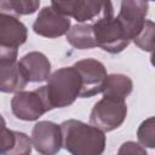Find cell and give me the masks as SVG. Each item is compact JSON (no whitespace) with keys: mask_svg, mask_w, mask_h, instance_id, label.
<instances>
[{"mask_svg":"<svg viewBox=\"0 0 155 155\" xmlns=\"http://www.w3.org/2000/svg\"><path fill=\"white\" fill-rule=\"evenodd\" d=\"M62 148L70 155H102L105 149V134L99 128L80 120L69 119L61 125Z\"/></svg>","mask_w":155,"mask_h":155,"instance_id":"cell-1","label":"cell"},{"mask_svg":"<svg viewBox=\"0 0 155 155\" xmlns=\"http://www.w3.org/2000/svg\"><path fill=\"white\" fill-rule=\"evenodd\" d=\"M44 90L51 110L65 108L71 105L80 96L81 78L73 65L63 67L50 75Z\"/></svg>","mask_w":155,"mask_h":155,"instance_id":"cell-2","label":"cell"},{"mask_svg":"<svg viewBox=\"0 0 155 155\" xmlns=\"http://www.w3.org/2000/svg\"><path fill=\"white\" fill-rule=\"evenodd\" d=\"M92 28L97 46L109 53H120L131 42L114 16V8L110 1H105L103 11L92 24Z\"/></svg>","mask_w":155,"mask_h":155,"instance_id":"cell-3","label":"cell"},{"mask_svg":"<svg viewBox=\"0 0 155 155\" xmlns=\"http://www.w3.org/2000/svg\"><path fill=\"white\" fill-rule=\"evenodd\" d=\"M127 116V104L124 99L103 97L91 110L90 124L103 132H110L120 127Z\"/></svg>","mask_w":155,"mask_h":155,"instance_id":"cell-4","label":"cell"},{"mask_svg":"<svg viewBox=\"0 0 155 155\" xmlns=\"http://www.w3.org/2000/svg\"><path fill=\"white\" fill-rule=\"evenodd\" d=\"M13 115L23 121H35L51 108L46 101L44 86L34 91H21L15 93L11 99Z\"/></svg>","mask_w":155,"mask_h":155,"instance_id":"cell-5","label":"cell"},{"mask_svg":"<svg viewBox=\"0 0 155 155\" xmlns=\"http://www.w3.org/2000/svg\"><path fill=\"white\" fill-rule=\"evenodd\" d=\"M73 67L81 78V91L79 97L90 98L103 91L108 74L102 62L94 58H85L74 63Z\"/></svg>","mask_w":155,"mask_h":155,"instance_id":"cell-6","label":"cell"},{"mask_svg":"<svg viewBox=\"0 0 155 155\" xmlns=\"http://www.w3.org/2000/svg\"><path fill=\"white\" fill-rule=\"evenodd\" d=\"M149 4L140 0H125L120 4L116 19L124 28L130 41H133L144 27Z\"/></svg>","mask_w":155,"mask_h":155,"instance_id":"cell-7","label":"cell"},{"mask_svg":"<svg viewBox=\"0 0 155 155\" xmlns=\"http://www.w3.org/2000/svg\"><path fill=\"white\" fill-rule=\"evenodd\" d=\"M31 145L40 155H57L62 149L61 126L52 121H39L31 131Z\"/></svg>","mask_w":155,"mask_h":155,"instance_id":"cell-8","label":"cell"},{"mask_svg":"<svg viewBox=\"0 0 155 155\" xmlns=\"http://www.w3.org/2000/svg\"><path fill=\"white\" fill-rule=\"evenodd\" d=\"M70 28L71 22L69 17L61 15L53 10L51 5L42 7L33 23V30L35 34L50 39L67 35Z\"/></svg>","mask_w":155,"mask_h":155,"instance_id":"cell-9","label":"cell"},{"mask_svg":"<svg viewBox=\"0 0 155 155\" xmlns=\"http://www.w3.org/2000/svg\"><path fill=\"white\" fill-rule=\"evenodd\" d=\"M105 1L92 0H75V1H52L51 7L63 16L73 17L79 23L87 21H96L103 8Z\"/></svg>","mask_w":155,"mask_h":155,"instance_id":"cell-10","label":"cell"},{"mask_svg":"<svg viewBox=\"0 0 155 155\" xmlns=\"http://www.w3.org/2000/svg\"><path fill=\"white\" fill-rule=\"evenodd\" d=\"M31 147L29 136L7 128L5 119L0 114V155H30Z\"/></svg>","mask_w":155,"mask_h":155,"instance_id":"cell-11","label":"cell"},{"mask_svg":"<svg viewBox=\"0 0 155 155\" xmlns=\"http://www.w3.org/2000/svg\"><path fill=\"white\" fill-rule=\"evenodd\" d=\"M28 39V29L18 17L0 13V47L18 50Z\"/></svg>","mask_w":155,"mask_h":155,"instance_id":"cell-12","label":"cell"},{"mask_svg":"<svg viewBox=\"0 0 155 155\" xmlns=\"http://www.w3.org/2000/svg\"><path fill=\"white\" fill-rule=\"evenodd\" d=\"M18 63L28 82L47 81L51 75V63L42 52H29L24 54Z\"/></svg>","mask_w":155,"mask_h":155,"instance_id":"cell-13","label":"cell"},{"mask_svg":"<svg viewBox=\"0 0 155 155\" xmlns=\"http://www.w3.org/2000/svg\"><path fill=\"white\" fill-rule=\"evenodd\" d=\"M27 84L17 61H0V92L17 93L23 91Z\"/></svg>","mask_w":155,"mask_h":155,"instance_id":"cell-14","label":"cell"},{"mask_svg":"<svg viewBox=\"0 0 155 155\" xmlns=\"http://www.w3.org/2000/svg\"><path fill=\"white\" fill-rule=\"evenodd\" d=\"M133 90V82L130 76L125 74H110L103 86V97H111L116 99H126Z\"/></svg>","mask_w":155,"mask_h":155,"instance_id":"cell-15","label":"cell"},{"mask_svg":"<svg viewBox=\"0 0 155 155\" xmlns=\"http://www.w3.org/2000/svg\"><path fill=\"white\" fill-rule=\"evenodd\" d=\"M67 41L78 50H90L97 47L92 24L78 23L67 33Z\"/></svg>","mask_w":155,"mask_h":155,"instance_id":"cell-16","label":"cell"},{"mask_svg":"<svg viewBox=\"0 0 155 155\" xmlns=\"http://www.w3.org/2000/svg\"><path fill=\"white\" fill-rule=\"evenodd\" d=\"M38 0H0V13L17 16L33 15L39 10Z\"/></svg>","mask_w":155,"mask_h":155,"instance_id":"cell-17","label":"cell"},{"mask_svg":"<svg viewBox=\"0 0 155 155\" xmlns=\"http://www.w3.org/2000/svg\"><path fill=\"white\" fill-rule=\"evenodd\" d=\"M137 138L139 144L143 148H155V119L154 116L148 117L144 120L138 130H137Z\"/></svg>","mask_w":155,"mask_h":155,"instance_id":"cell-18","label":"cell"},{"mask_svg":"<svg viewBox=\"0 0 155 155\" xmlns=\"http://www.w3.org/2000/svg\"><path fill=\"white\" fill-rule=\"evenodd\" d=\"M154 29H155L154 22L147 19L143 29L137 35V38L133 40V42L140 50L147 51V52H153V50H154Z\"/></svg>","mask_w":155,"mask_h":155,"instance_id":"cell-19","label":"cell"},{"mask_svg":"<svg viewBox=\"0 0 155 155\" xmlns=\"http://www.w3.org/2000/svg\"><path fill=\"white\" fill-rule=\"evenodd\" d=\"M117 155H148V153L145 148H143L139 143L127 140L120 145Z\"/></svg>","mask_w":155,"mask_h":155,"instance_id":"cell-20","label":"cell"}]
</instances>
